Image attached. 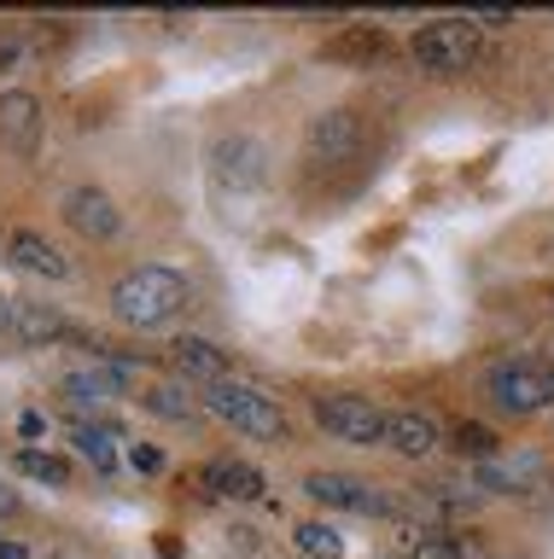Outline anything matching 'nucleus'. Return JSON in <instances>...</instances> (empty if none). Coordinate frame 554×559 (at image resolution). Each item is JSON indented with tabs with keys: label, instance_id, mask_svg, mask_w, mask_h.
Segmentation results:
<instances>
[{
	"label": "nucleus",
	"instance_id": "17",
	"mask_svg": "<svg viewBox=\"0 0 554 559\" xmlns=\"http://www.w3.org/2000/svg\"><path fill=\"white\" fill-rule=\"evenodd\" d=\"M7 332L19 344H59L64 338V314L59 309H42V304H12L7 309Z\"/></svg>",
	"mask_w": 554,
	"mask_h": 559
},
{
	"label": "nucleus",
	"instance_id": "20",
	"mask_svg": "<svg viewBox=\"0 0 554 559\" xmlns=\"http://www.w3.org/2000/svg\"><path fill=\"white\" fill-rule=\"evenodd\" d=\"M19 472H24V478H42V484H71V466L54 461V454H42V449H24Z\"/></svg>",
	"mask_w": 554,
	"mask_h": 559
},
{
	"label": "nucleus",
	"instance_id": "5",
	"mask_svg": "<svg viewBox=\"0 0 554 559\" xmlns=\"http://www.w3.org/2000/svg\"><path fill=\"white\" fill-rule=\"evenodd\" d=\"M304 489L316 496L321 507H333V513H374V519H403V501L386 496V489L351 478V472H309Z\"/></svg>",
	"mask_w": 554,
	"mask_h": 559
},
{
	"label": "nucleus",
	"instance_id": "25",
	"mask_svg": "<svg viewBox=\"0 0 554 559\" xmlns=\"http://www.w3.org/2000/svg\"><path fill=\"white\" fill-rule=\"evenodd\" d=\"M12 59H19V35H0V70H7Z\"/></svg>",
	"mask_w": 554,
	"mask_h": 559
},
{
	"label": "nucleus",
	"instance_id": "14",
	"mask_svg": "<svg viewBox=\"0 0 554 559\" xmlns=\"http://www.w3.org/2000/svg\"><path fill=\"white\" fill-rule=\"evenodd\" d=\"M129 367L123 361H99V367H82V373L64 379V396H76V402H117V396H129Z\"/></svg>",
	"mask_w": 554,
	"mask_h": 559
},
{
	"label": "nucleus",
	"instance_id": "24",
	"mask_svg": "<svg viewBox=\"0 0 554 559\" xmlns=\"http://www.w3.org/2000/svg\"><path fill=\"white\" fill-rule=\"evenodd\" d=\"M12 513H19V489L0 478V519H12Z\"/></svg>",
	"mask_w": 554,
	"mask_h": 559
},
{
	"label": "nucleus",
	"instance_id": "19",
	"mask_svg": "<svg viewBox=\"0 0 554 559\" xmlns=\"http://www.w3.org/2000/svg\"><path fill=\"white\" fill-rule=\"evenodd\" d=\"M292 542H298L304 559H344V536L333 531V524H321V519L298 524V531H292Z\"/></svg>",
	"mask_w": 554,
	"mask_h": 559
},
{
	"label": "nucleus",
	"instance_id": "15",
	"mask_svg": "<svg viewBox=\"0 0 554 559\" xmlns=\"http://www.w3.org/2000/svg\"><path fill=\"white\" fill-rule=\"evenodd\" d=\"M386 443L403 454V461H421V454H432V443H438V426H432V414H421V408H397V414H386Z\"/></svg>",
	"mask_w": 554,
	"mask_h": 559
},
{
	"label": "nucleus",
	"instance_id": "29",
	"mask_svg": "<svg viewBox=\"0 0 554 559\" xmlns=\"http://www.w3.org/2000/svg\"><path fill=\"white\" fill-rule=\"evenodd\" d=\"M386 559H414V554H386Z\"/></svg>",
	"mask_w": 554,
	"mask_h": 559
},
{
	"label": "nucleus",
	"instance_id": "11",
	"mask_svg": "<svg viewBox=\"0 0 554 559\" xmlns=\"http://www.w3.org/2000/svg\"><path fill=\"white\" fill-rule=\"evenodd\" d=\"M42 134H47L42 99L24 94V87H7V94H0V140H7L12 152H36Z\"/></svg>",
	"mask_w": 554,
	"mask_h": 559
},
{
	"label": "nucleus",
	"instance_id": "7",
	"mask_svg": "<svg viewBox=\"0 0 554 559\" xmlns=\"http://www.w3.org/2000/svg\"><path fill=\"white\" fill-rule=\"evenodd\" d=\"M362 146H368V122H362V111H321L316 122H309V157L316 164H351V157H362Z\"/></svg>",
	"mask_w": 554,
	"mask_h": 559
},
{
	"label": "nucleus",
	"instance_id": "4",
	"mask_svg": "<svg viewBox=\"0 0 554 559\" xmlns=\"http://www.w3.org/2000/svg\"><path fill=\"white\" fill-rule=\"evenodd\" d=\"M484 391L502 414H537V408H554V361H502L491 367Z\"/></svg>",
	"mask_w": 554,
	"mask_h": 559
},
{
	"label": "nucleus",
	"instance_id": "8",
	"mask_svg": "<svg viewBox=\"0 0 554 559\" xmlns=\"http://www.w3.org/2000/svg\"><path fill=\"white\" fill-rule=\"evenodd\" d=\"M64 222H71V234H89V239L123 234V210L111 204L106 187H71L64 192Z\"/></svg>",
	"mask_w": 554,
	"mask_h": 559
},
{
	"label": "nucleus",
	"instance_id": "28",
	"mask_svg": "<svg viewBox=\"0 0 554 559\" xmlns=\"http://www.w3.org/2000/svg\"><path fill=\"white\" fill-rule=\"evenodd\" d=\"M7 309H12V304H0V332H7Z\"/></svg>",
	"mask_w": 554,
	"mask_h": 559
},
{
	"label": "nucleus",
	"instance_id": "27",
	"mask_svg": "<svg viewBox=\"0 0 554 559\" xmlns=\"http://www.w3.org/2000/svg\"><path fill=\"white\" fill-rule=\"evenodd\" d=\"M0 559H30V548H24V542H7V536H0Z\"/></svg>",
	"mask_w": 554,
	"mask_h": 559
},
{
	"label": "nucleus",
	"instance_id": "21",
	"mask_svg": "<svg viewBox=\"0 0 554 559\" xmlns=\"http://www.w3.org/2000/svg\"><path fill=\"white\" fill-rule=\"evenodd\" d=\"M146 402H152L158 414H169V419H187V414H193V396H187L181 384H158V391H152Z\"/></svg>",
	"mask_w": 554,
	"mask_h": 559
},
{
	"label": "nucleus",
	"instance_id": "9",
	"mask_svg": "<svg viewBox=\"0 0 554 559\" xmlns=\"http://www.w3.org/2000/svg\"><path fill=\"white\" fill-rule=\"evenodd\" d=\"M263 146H257L251 134H228L222 146L211 152V169H216V181L228 187V192H257L263 187Z\"/></svg>",
	"mask_w": 554,
	"mask_h": 559
},
{
	"label": "nucleus",
	"instance_id": "26",
	"mask_svg": "<svg viewBox=\"0 0 554 559\" xmlns=\"http://www.w3.org/2000/svg\"><path fill=\"white\" fill-rule=\"evenodd\" d=\"M19 431H24V437H42V431H47V419H42V414H24V419H19Z\"/></svg>",
	"mask_w": 554,
	"mask_h": 559
},
{
	"label": "nucleus",
	"instance_id": "23",
	"mask_svg": "<svg viewBox=\"0 0 554 559\" xmlns=\"http://www.w3.org/2000/svg\"><path fill=\"white\" fill-rule=\"evenodd\" d=\"M456 443H461V449H473V454H491V449H496V437L484 431V426H461V431H456Z\"/></svg>",
	"mask_w": 554,
	"mask_h": 559
},
{
	"label": "nucleus",
	"instance_id": "16",
	"mask_svg": "<svg viewBox=\"0 0 554 559\" xmlns=\"http://www.w3.org/2000/svg\"><path fill=\"white\" fill-rule=\"evenodd\" d=\"M176 367L181 373H193V379H204V384H228V373H234V361H228V349H216V344H204V338H176Z\"/></svg>",
	"mask_w": 554,
	"mask_h": 559
},
{
	"label": "nucleus",
	"instance_id": "22",
	"mask_svg": "<svg viewBox=\"0 0 554 559\" xmlns=\"http://www.w3.org/2000/svg\"><path fill=\"white\" fill-rule=\"evenodd\" d=\"M129 466L141 472V478H158V472H164V454L152 449V443H134V449H129Z\"/></svg>",
	"mask_w": 554,
	"mask_h": 559
},
{
	"label": "nucleus",
	"instance_id": "12",
	"mask_svg": "<svg viewBox=\"0 0 554 559\" xmlns=\"http://www.w3.org/2000/svg\"><path fill=\"white\" fill-rule=\"evenodd\" d=\"M484 489H502V496H537L543 489V454H491L479 466Z\"/></svg>",
	"mask_w": 554,
	"mask_h": 559
},
{
	"label": "nucleus",
	"instance_id": "1",
	"mask_svg": "<svg viewBox=\"0 0 554 559\" xmlns=\"http://www.w3.org/2000/svg\"><path fill=\"white\" fill-rule=\"evenodd\" d=\"M187 309V274L164 269V262H141L111 286V314L134 332H158Z\"/></svg>",
	"mask_w": 554,
	"mask_h": 559
},
{
	"label": "nucleus",
	"instance_id": "6",
	"mask_svg": "<svg viewBox=\"0 0 554 559\" xmlns=\"http://www.w3.org/2000/svg\"><path fill=\"white\" fill-rule=\"evenodd\" d=\"M316 426L327 437H339V443H351V449L386 443V414H379L368 396H321L316 402Z\"/></svg>",
	"mask_w": 554,
	"mask_h": 559
},
{
	"label": "nucleus",
	"instance_id": "18",
	"mask_svg": "<svg viewBox=\"0 0 554 559\" xmlns=\"http://www.w3.org/2000/svg\"><path fill=\"white\" fill-rule=\"evenodd\" d=\"M76 454L94 472H123V449H117V437H111L106 419H99V426H76Z\"/></svg>",
	"mask_w": 554,
	"mask_h": 559
},
{
	"label": "nucleus",
	"instance_id": "3",
	"mask_svg": "<svg viewBox=\"0 0 554 559\" xmlns=\"http://www.w3.org/2000/svg\"><path fill=\"white\" fill-rule=\"evenodd\" d=\"M204 408H211L228 431L251 437V443H274V437L286 431V414L281 402H269L263 391H251V384H204Z\"/></svg>",
	"mask_w": 554,
	"mask_h": 559
},
{
	"label": "nucleus",
	"instance_id": "10",
	"mask_svg": "<svg viewBox=\"0 0 554 559\" xmlns=\"http://www.w3.org/2000/svg\"><path fill=\"white\" fill-rule=\"evenodd\" d=\"M7 262L30 280H71V257L59 251L54 239L30 234V227H19V234H7Z\"/></svg>",
	"mask_w": 554,
	"mask_h": 559
},
{
	"label": "nucleus",
	"instance_id": "2",
	"mask_svg": "<svg viewBox=\"0 0 554 559\" xmlns=\"http://www.w3.org/2000/svg\"><path fill=\"white\" fill-rule=\"evenodd\" d=\"M484 52V29L473 17H432L409 35V59L432 70V76H461V70H473Z\"/></svg>",
	"mask_w": 554,
	"mask_h": 559
},
{
	"label": "nucleus",
	"instance_id": "13",
	"mask_svg": "<svg viewBox=\"0 0 554 559\" xmlns=\"http://www.w3.org/2000/svg\"><path fill=\"white\" fill-rule=\"evenodd\" d=\"M199 489L211 501H257L263 496V472L246 466V461H204Z\"/></svg>",
	"mask_w": 554,
	"mask_h": 559
}]
</instances>
